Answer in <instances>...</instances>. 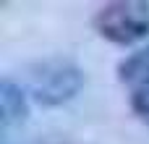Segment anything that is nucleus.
I'll list each match as a JSON object with an SVG mask.
<instances>
[{"label": "nucleus", "mask_w": 149, "mask_h": 144, "mask_svg": "<svg viewBox=\"0 0 149 144\" xmlns=\"http://www.w3.org/2000/svg\"><path fill=\"white\" fill-rule=\"evenodd\" d=\"M131 110H134V115L139 121H144L149 126V87L131 92Z\"/></svg>", "instance_id": "39448f33"}, {"label": "nucleus", "mask_w": 149, "mask_h": 144, "mask_svg": "<svg viewBox=\"0 0 149 144\" xmlns=\"http://www.w3.org/2000/svg\"><path fill=\"white\" fill-rule=\"evenodd\" d=\"M94 31L113 45H134L149 37V3L113 0L97 8L92 16Z\"/></svg>", "instance_id": "f257e3e1"}, {"label": "nucleus", "mask_w": 149, "mask_h": 144, "mask_svg": "<svg viewBox=\"0 0 149 144\" xmlns=\"http://www.w3.org/2000/svg\"><path fill=\"white\" fill-rule=\"evenodd\" d=\"M118 81L126 84L131 92L149 87V45L118 63Z\"/></svg>", "instance_id": "20e7f679"}, {"label": "nucleus", "mask_w": 149, "mask_h": 144, "mask_svg": "<svg viewBox=\"0 0 149 144\" xmlns=\"http://www.w3.org/2000/svg\"><path fill=\"white\" fill-rule=\"evenodd\" d=\"M29 113V94L13 84L10 79H3L0 84V123L3 131H8L13 123H21Z\"/></svg>", "instance_id": "7ed1b4c3"}, {"label": "nucleus", "mask_w": 149, "mask_h": 144, "mask_svg": "<svg viewBox=\"0 0 149 144\" xmlns=\"http://www.w3.org/2000/svg\"><path fill=\"white\" fill-rule=\"evenodd\" d=\"M81 87H84V71L73 60L50 58V60H45L34 68L29 92L39 105L55 108V105H63V102L73 100Z\"/></svg>", "instance_id": "f03ea898"}]
</instances>
